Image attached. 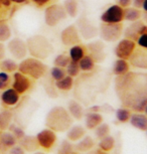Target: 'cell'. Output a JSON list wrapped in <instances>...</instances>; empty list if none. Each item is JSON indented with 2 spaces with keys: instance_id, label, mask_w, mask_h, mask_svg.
Segmentation results:
<instances>
[{
  "instance_id": "6da1fadb",
  "label": "cell",
  "mask_w": 147,
  "mask_h": 154,
  "mask_svg": "<svg viewBox=\"0 0 147 154\" xmlns=\"http://www.w3.org/2000/svg\"><path fill=\"white\" fill-rule=\"evenodd\" d=\"M115 92L123 107L143 112L147 105V74L130 72L115 79Z\"/></svg>"
},
{
  "instance_id": "7a4b0ae2",
  "label": "cell",
  "mask_w": 147,
  "mask_h": 154,
  "mask_svg": "<svg viewBox=\"0 0 147 154\" xmlns=\"http://www.w3.org/2000/svg\"><path fill=\"white\" fill-rule=\"evenodd\" d=\"M73 124V118L64 107L57 106L51 108L45 117V125L54 132H65Z\"/></svg>"
},
{
  "instance_id": "3957f363",
  "label": "cell",
  "mask_w": 147,
  "mask_h": 154,
  "mask_svg": "<svg viewBox=\"0 0 147 154\" xmlns=\"http://www.w3.org/2000/svg\"><path fill=\"white\" fill-rule=\"evenodd\" d=\"M27 51L32 57L45 60L53 53V45L47 37L41 34H35L28 37L26 40Z\"/></svg>"
},
{
  "instance_id": "277c9868",
  "label": "cell",
  "mask_w": 147,
  "mask_h": 154,
  "mask_svg": "<svg viewBox=\"0 0 147 154\" xmlns=\"http://www.w3.org/2000/svg\"><path fill=\"white\" fill-rule=\"evenodd\" d=\"M18 72L33 80H39L47 74V66L41 60L31 57L23 59L18 63Z\"/></svg>"
},
{
  "instance_id": "5b68a950",
  "label": "cell",
  "mask_w": 147,
  "mask_h": 154,
  "mask_svg": "<svg viewBox=\"0 0 147 154\" xmlns=\"http://www.w3.org/2000/svg\"><path fill=\"white\" fill-rule=\"evenodd\" d=\"M123 25L121 23H105L102 22V24L99 27V34L101 38L105 42H114L122 36L123 34Z\"/></svg>"
},
{
  "instance_id": "8992f818",
  "label": "cell",
  "mask_w": 147,
  "mask_h": 154,
  "mask_svg": "<svg viewBox=\"0 0 147 154\" xmlns=\"http://www.w3.org/2000/svg\"><path fill=\"white\" fill-rule=\"evenodd\" d=\"M67 17V12L63 5L51 4L44 10V22L47 26L54 27Z\"/></svg>"
},
{
  "instance_id": "52a82bcc",
  "label": "cell",
  "mask_w": 147,
  "mask_h": 154,
  "mask_svg": "<svg viewBox=\"0 0 147 154\" xmlns=\"http://www.w3.org/2000/svg\"><path fill=\"white\" fill-rule=\"evenodd\" d=\"M76 26L79 30L80 35L84 39H92L99 34V28L94 25L86 16H82L78 20Z\"/></svg>"
},
{
  "instance_id": "ba28073f",
  "label": "cell",
  "mask_w": 147,
  "mask_h": 154,
  "mask_svg": "<svg viewBox=\"0 0 147 154\" xmlns=\"http://www.w3.org/2000/svg\"><path fill=\"white\" fill-rule=\"evenodd\" d=\"M135 49H136V42L125 37V38L121 39L115 46L114 54L118 59L128 60Z\"/></svg>"
},
{
  "instance_id": "9c48e42d",
  "label": "cell",
  "mask_w": 147,
  "mask_h": 154,
  "mask_svg": "<svg viewBox=\"0 0 147 154\" xmlns=\"http://www.w3.org/2000/svg\"><path fill=\"white\" fill-rule=\"evenodd\" d=\"M100 19L105 23H121L124 20V8L119 4L111 5L102 13Z\"/></svg>"
},
{
  "instance_id": "30bf717a",
  "label": "cell",
  "mask_w": 147,
  "mask_h": 154,
  "mask_svg": "<svg viewBox=\"0 0 147 154\" xmlns=\"http://www.w3.org/2000/svg\"><path fill=\"white\" fill-rule=\"evenodd\" d=\"M7 49L15 60H23L27 54V45L26 42L23 39L14 37L7 43Z\"/></svg>"
},
{
  "instance_id": "8fae6325",
  "label": "cell",
  "mask_w": 147,
  "mask_h": 154,
  "mask_svg": "<svg viewBox=\"0 0 147 154\" xmlns=\"http://www.w3.org/2000/svg\"><path fill=\"white\" fill-rule=\"evenodd\" d=\"M60 40L63 45L67 46H73L81 43V35L77 26L75 24L69 25L60 32Z\"/></svg>"
},
{
  "instance_id": "7c38bea8",
  "label": "cell",
  "mask_w": 147,
  "mask_h": 154,
  "mask_svg": "<svg viewBox=\"0 0 147 154\" xmlns=\"http://www.w3.org/2000/svg\"><path fill=\"white\" fill-rule=\"evenodd\" d=\"M37 142L39 144V147L44 148L45 150H50L57 142V135L54 130L47 128L41 130L36 135Z\"/></svg>"
},
{
  "instance_id": "4fadbf2b",
  "label": "cell",
  "mask_w": 147,
  "mask_h": 154,
  "mask_svg": "<svg viewBox=\"0 0 147 154\" xmlns=\"http://www.w3.org/2000/svg\"><path fill=\"white\" fill-rule=\"evenodd\" d=\"M31 87V81L29 77L23 75L20 72H15L13 74V82L12 88L18 93L19 95H22L26 93Z\"/></svg>"
},
{
  "instance_id": "5bb4252c",
  "label": "cell",
  "mask_w": 147,
  "mask_h": 154,
  "mask_svg": "<svg viewBox=\"0 0 147 154\" xmlns=\"http://www.w3.org/2000/svg\"><path fill=\"white\" fill-rule=\"evenodd\" d=\"M129 62L135 69H147V49L142 48L135 49L129 59Z\"/></svg>"
},
{
  "instance_id": "9a60e30c",
  "label": "cell",
  "mask_w": 147,
  "mask_h": 154,
  "mask_svg": "<svg viewBox=\"0 0 147 154\" xmlns=\"http://www.w3.org/2000/svg\"><path fill=\"white\" fill-rule=\"evenodd\" d=\"M89 54L93 57V60H95V63H102L106 57V54H105V45L100 42V40H97V42H93L88 43L87 45Z\"/></svg>"
},
{
  "instance_id": "2e32d148",
  "label": "cell",
  "mask_w": 147,
  "mask_h": 154,
  "mask_svg": "<svg viewBox=\"0 0 147 154\" xmlns=\"http://www.w3.org/2000/svg\"><path fill=\"white\" fill-rule=\"evenodd\" d=\"M145 23L144 21H141V20H137V21L132 22L131 24H129L127 27L125 28L124 31V36L126 38L132 39L134 42H136L141 34L143 33L144 27H145Z\"/></svg>"
},
{
  "instance_id": "e0dca14e",
  "label": "cell",
  "mask_w": 147,
  "mask_h": 154,
  "mask_svg": "<svg viewBox=\"0 0 147 154\" xmlns=\"http://www.w3.org/2000/svg\"><path fill=\"white\" fill-rule=\"evenodd\" d=\"M17 139L7 130H0V152L6 153L11 147L16 145Z\"/></svg>"
},
{
  "instance_id": "ac0fdd59",
  "label": "cell",
  "mask_w": 147,
  "mask_h": 154,
  "mask_svg": "<svg viewBox=\"0 0 147 154\" xmlns=\"http://www.w3.org/2000/svg\"><path fill=\"white\" fill-rule=\"evenodd\" d=\"M0 99H1V102L3 105L7 107H12L15 106L19 102L20 95L13 88H7L2 92Z\"/></svg>"
},
{
  "instance_id": "d6986e66",
  "label": "cell",
  "mask_w": 147,
  "mask_h": 154,
  "mask_svg": "<svg viewBox=\"0 0 147 154\" xmlns=\"http://www.w3.org/2000/svg\"><path fill=\"white\" fill-rule=\"evenodd\" d=\"M130 124L136 129L146 131L147 130V116L143 114L142 112H135L134 114H131L130 117Z\"/></svg>"
},
{
  "instance_id": "ffe728a7",
  "label": "cell",
  "mask_w": 147,
  "mask_h": 154,
  "mask_svg": "<svg viewBox=\"0 0 147 154\" xmlns=\"http://www.w3.org/2000/svg\"><path fill=\"white\" fill-rule=\"evenodd\" d=\"M85 123L86 127L88 129H95L97 128L101 123H103V117L100 113L98 112H89L86 114L85 117Z\"/></svg>"
},
{
  "instance_id": "44dd1931",
  "label": "cell",
  "mask_w": 147,
  "mask_h": 154,
  "mask_svg": "<svg viewBox=\"0 0 147 154\" xmlns=\"http://www.w3.org/2000/svg\"><path fill=\"white\" fill-rule=\"evenodd\" d=\"M19 145L25 151H28V152H32V151H35L39 148V144L37 142L36 136L25 135L23 138L19 140Z\"/></svg>"
},
{
  "instance_id": "7402d4cb",
  "label": "cell",
  "mask_w": 147,
  "mask_h": 154,
  "mask_svg": "<svg viewBox=\"0 0 147 154\" xmlns=\"http://www.w3.org/2000/svg\"><path fill=\"white\" fill-rule=\"evenodd\" d=\"M85 134H86L85 128L80 126V125H76V126H71L69 128L67 137L68 140H70L71 142H78L85 136Z\"/></svg>"
},
{
  "instance_id": "603a6c76",
  "label": "cell",
  "mask_w": 147,
  "mask_h": 154,
  "mask_svg": "<svg viewBox=\"0 0 147 154\" xmlns=\"http://www.w3.org/2000/svg\"><path fill=\"white\" fill-rule=\"evenodd\" d=\"M129 69H130V65H129L128 60L122 59H118L115 60L113 66H112V72L116 77L127 74Z\"/></svg>"
},
{
  "instance_id": "cb8c5ba5",
  "label": "cell",
  "mask_w": 147,
  "mask_h": 154,
  "mask_svg": "<svg viewBox=\"0 0 147 154\" xmlns=\"http://www.w3.org/2000/svg\"><path fill=\"white\" fill-rule=\"evenodd\" d=\"M68 112L70 113L72 118L76 119V120H81L84 116V109L80 103L77 101L72 100L70 101L68 105Z\"/></svg>"
},
{
  "instance_id": "d4e9b609",
  "label": "cell",
  "mask_w": 147,
  "mask_h": 154,
  "mask_svg": "<svg viewBox=\"0 0 147 154\" xmlns=\"http://www.w3.org/2000/svg\"><path fill=\"white\" fill-rule=\"evenodd\" d=\"M13 114L10 110H2L0 111V130L4 131L9 128L12 123Z\"/></svg>"
},
{
  "instance_id": "484cf974",
  "label": "cell",
  "mask_w": 147,
  "mask_h": 154,
  "mask_svg": "<svg viewBox=\"0 0 147 154\" xmlns=\"http://www.w3.org/2000/svg\"><path fill=\"white\" fill-rule=\"evenodd\" d=\"M95 141L91 136H84L80 141H78L76 145V149L81 152H87L94 147Z\"/></svg>"
},
{
  "instance_id": "4316f807",
  "label": "cell",
  "mask_w": 147,
  "mask_h": 154,
  "mask_svg": "<svg viewBox=\"0 0 147 154\" xmlns=\"http://www.w3.org/2000/svg\"><path fill=\"white\" fill-rule=\"evenodd\" d=\"M86 54V48L81 45H73L70 49V57L71 60L73 62H77L79 63L80 60Z\"/></svg>"
},
{
  "instance_id": "83f0119b",
  "label": "cell",
  "mask_w": 147,
  "mask_h": 154,
  "mask_svg": "<svg viewBox=\"0 0 147 154\" xmlns=\"http://www.w3.org/2000/svg\"><path fill=\"white\" fill-rule=\"evenodd\" d=\"M141 16H142V12L138 8L127 7L126 9H124V19L127 20V21H137V20H140Z\"/></svg>"
},
{
  "instance_id": "f1b7e54d",
  "label": "cell",
  "mask_w": 147,
  "mask_h": 154,
  "mask_svg": "<svg viewBox=\"0 0 147 154\" xmlns=\"http://www.w3.org/2000/svg\"><path fill=\"white\" fill-rule=\"evenodd\" d=\"M54 86L57 87V89L60 90V91H70L74 86V78L67 75L63 79L56 81Z\"/></svg>"
},
{
  "instance_id": "f546056e",
  "label": "cell",
  "mask_w": 147,
  "mask_h": 154,
  "mask_svg": "<svg viewBox=\"0 0 147 154\" xmlns=\"http://www.w3.org/2000/svg\"><path fill=\"white\" fill-rule=\"evenodd\" d=\"M64 6L67 15L71 17H76L78 15V11H79V4H78L77 0H65Z\"/></svg>"
},
{
  "instance_id": "4dcf8cb0",
  "label": "cell",
  "mask_w": 147,
  "mask_h": 154,
  "mask_svg": "<svg viewBox=\"0 0 147 154\" xmlns=\"http://www.w3.org/2000/svg\"><path fill=\"white\" fill-rule=\"evenodd\" d=\"M95 60L90 54H85L79 62V66L83 72H91L95 68Z\"/></svg>"
},
{
  "instance_id": "1f68e13d",
  "label": "cell",
  "mask_w": 147,
  "mask_h": 154,
  "mask_svg": "<svg viewBox=\"0 0 147 154\" xmlns=\"http://www.w3.org/2000/svg\"><path fill=\"white\" fill-rule=\"evenodd\" d=\"M0 68L3 72H15L18 69V63L11 59H3L0 63Z\"/></svg>"
},
{
  "instance_id": "d6a6232c",
  "label": "cell",
  "mask_w": 147,
  "mask_h": 154,
  "mask_svg": "<svg viewBox=\"0 0 147 154\" xmlns=\"http://www.w3.org/2000/svg\"><path fill=\"white\" fill-rule=\"evenodd\" d=\"M114 146H115V139L111 135H107L105 137H103L102 139H100L99 147L101 150L109 152V151L113 149Z\"/></svg>"
},
{
  "instance_id": "836d02e7",
  "label": "cell",
  "mask_w": 147,
  "mask_h": 154,
  "mask_svg": "<svg viewBox=\"0 0 147 154\" xmlns=\"http://www.w3.org/2000/svg\"><path fill=\"white\" fill-rule=\"evenodd\" d=\"M11 37V29L5 20H0V42H7Z\"/></svg>"
},
{
  "instance_id": "e575fe53",
  "label": "cell",
  "mask_w": 147,
  "mask_h": 154,
  "mask_svg": "<svg viewBox=\"0 0 147 154\" xmlns=\"http://www.w3.org/2000/svg\"><path fill=\"white\" fill-rule=\"evenodd\" d=\"M130 117H131V110L128 108L122 107V108H119L116 111V118L120 123H126V122H128L130 120Z\"/></svg>"
},
{
  "instance_id": "d590c367",
  "label": "cell",
  "mask_w": 147,
  "mask_h": 154,
  "mask_svg": "<svg viewBox=\"0 0 147 154\" xmlns=\"http://www.w3.org/2000/svg\"><path fill=\"white\" fill-rule=\"evenodd\" d=\"M8 131H9L11 134H12L14 137L17 139V141H19L20 139H22L25 136L24 130L22 129L21 127H19L18 125H16V124L11 123L9 128H8Z\"/></svg>"
},
{
  "instance_id": "8d00e7d4",
  "label": "cell",
  "mask_w": 147,
  "mask_h": 154,
  "mask_svg": "<svg viewBox=\"0 0 147 154\" xmlns=\"http://www.w3.org/2000/svg\"><path fill=\"white\" fill-rule=\"evenodd\" d=\"M81 72V69L79 66V63L77 62H73V60H71L70 63L66 66V72H67L68 75H71V77H77V75H79Z\"/></svg>"
},
{
  "instance_id": "74e56055",
  "label": "cell",
  "mask_w": 147,
  "mask_h": 154,
  "mask_svg": "<svg viewBox=\"0 0 147 154\" xmlns=\"http://www.w3.org/2000/svg\"><path fill=\"white\" fill-rule=\"evenodd\" d=\"M71 62L70 57L67 56V54H57V56L54 57V63L56 66H60V68H66Z\"/></svg>"
},
{
  "instance_id": "f35d334b",
  "label": "cell",
  "mask_w": 147,
  "mask_h": 154,
  "mask_svg": "<svg viewBox=\"0 0 147 154\" xmlns=\"http://www.w3.org/2000/svg\"><path fill=\"white\" fill-rule=\"evenodd\" d=\"M109 132H110V127L106 123H101L97 128H95V134L99 139L109 135Z\"/></svg>"
},
{
  "instance_id": "ab89813d",
  "label": "cell",
  "mask_w": 147,
  "mask_h": 154,
  "mask_svg": "<svg viewBox=\"0 0 147 154\" xmlns=\"http://www.w3.org/2000/svg\"><path fill=\"white\" fill-rule=\"evenodd\" d=\"M74 150V145L70 140H64L57 150V154H72Z\"/></svg>"
},
{
  "instance_id": "60d3db41",
  "label": "cell",
  "mask_w": 147,
  "mask_h": 154,
  "mask_svg": "<svg viewBox=\"0 0 147 154\" xmlns=\"http://www.w3.org/2000/svg\"><path fill=\"white\" fill-rule=\"evenodd\" d=\"M11 84V78L8 72H0V90L4 91L7 89Z\"/></svg>"
},
{
  "instance_id": "b9f144b4",
  "label": "cell",
  "mask_w": 147,
  "mask_h": 154,
  "mask_svg": "<svg viewBox=\"0 0 147 154\" xmlns=\"http://www.w3.org/2000/svg\"><path fill=\"white\" fill-rule=\"evenodd\" d=\"M51 75L54 81H59L60 79H63L65 75H67V72H66V69L64 68H60V66H54L51 69Z\"/></svg>"
},
{
  "instance_id": "7bdbcfd3",
  "label": "cell",
  "mask_w": 147,
  "mask_h": 154,
  "mask_svg": "<svg viewBox=\"0 0 147 154\" xmlns=\"http://www.w3.org/2000/svg\"><path fill=\"white\" fill-rule=\"evenodd\" d=\"M136 45H139V48H145L147 49V34L143 33L138 37V39L136 40Z\"/></svg>"
},
{
  "instance_id": "ee69618b",
  "label": "cell",
  "mask_w": 147,
  "mask_h": 154,
  "mask_svg": "<svg viewBox=\"0 0 147 154\" xmlns=\"http://www.w3.org/2000/svg\"><path fill=\"white\" fill-rule=\"evenodd\" d=\"M8 154H25V150L20 145H14L8 150Z\"/></svg>"
},
{
  "instance_id": "f6af8a7d",
  "label": "cell",
  "mask_w": 147,
  "mask_h": 154,
  "mask_svg": "<svg viewBox=\"0 0 147 154\" xmlns=\"http://www.w3.org/2000/svg\"><path fill=\"white\" fill-rule=\"evenodd\" d=\"M31 1H32L33 3L36 5V6L42 7V6H44V5H47V4L50 3L51 0H31Z\"/></svg>"
},
{
  "instance_id": "bcb514c9",
  "label": "cell",
  "mask_w": 147,
  "mask_h": 154,
  "mask_svg": "<svg viewBox=\"0 0 147 154\" xmlns=\"http://www.w3.org/2000/svg\"><path fill=\"white\" fill-rule=\"evenodd\" d=\"M11 3L12 2L10 0H0V10L1 9H6V8H9L11 6Z\"/></svg>"
},
{
  "instance_id": "7dc6e473",
  "label": "cell",
  "mask_w": 147,
  "mask_h": 154,
  "mask_svg": "<svg viewBox=\"0 0 147 154\" xmlns=\"http://www.w3.org/2000/svg\"><path fill=\"white\" fill-rule=\"evenodd\" d=\"M118 3H119L121 7H123L125 9V8L129 7L132 4V0H118Z\"/></svg>"
},
{
  "instance_id": "c3c4849f",
  "label": "cell",
  "mask_w": 147,
  "mask_h": 154,
  "mask_svg": "<svg viewBox=\"0 0 147 154\" xmlns=\"http://www.w3.org/2000/svg\"><path fill=\"white\" fill-rule=\"evenodd\" d=\"M143 2H144V0H132V4H133V7L138 8V9L142 8Z\"/></svg>"
},
{
  "instance_id": "681fc988",
  "label": "cell",
  "mask_w": 147,
  "mask_h": 154,
  "mask_svg": "<svg viewBox=\"0 0 147 154\" xmlns=\"http://www.w3.org/2000/svg\"><path fill=\"white\" fill-rule=\"evenodd\" d=\"M5 53H6V48L3 42H0V60H3L5 57Z\"/></svg>"
},
{
  "instance_id": "f907efd6",
  "label": "cell",
  "mask_w": 147,
  "mask_h": 154,
  "mask_svg": "<svg viewBox=\"0 0 147 154\" xmlns=\"http://www.w3.org/2000/svg\"><path fill=\"white\" fill-rule=\"evenodd\" d=\"M10 1L13 2V3H18V4H20V3H24V2L28 1V0H10Z\"/></svg>"
},
{
  "instance_id": "816d5d0a",
  "label": "cell",
  "mask_w": 147,
  "mask_h": 154,
  "mask_svg": "<svg viewBox=\"0 0 147 154\" xmlns=\"http://www.w3.org/2000/svg\"><path fill=\"white\" fill-rule=\"evenodd\" d=\"M99 110H100V107H98V106H93V107H91V108H90L91 112H98Z\"/></svg>"
},
{
  "instance_id": "f5cc1de1",
  "label": "cell",
  "mask_w": 147,
  "mask_h": 154,
  "mask_svg": "<svg viewBox=\"0 0 147 154\" xmlns=\"http://www.w3.org/2000/svg\"><path fill=\"white\" fill-rule=\"evenodd\" d=\"M142 9L144 10V12H147V0H144L143 5H142Z\"/></svg>"
},
{
  "instance_id": "db71d44e",
  "label": "cell",
  "mask_w": 147,
  "mask_h": 154,
  "mask_svg": "<svg viewBox=\"0 0 147 154\" xmlns=\"http://www.w3.org/2000/svg\"><path fill=\"white\" fill-rule=\"evenodd\" d=\"M95 154H109L107 151H103V150H101V149H99V150H97L96 152H95Z\"/></svg>"
},
{
  "instance_id": "11a10c76",
  "label": "cell",
  "mask_w": 147,
  "mask_h": 154,
  "mask_svg": "<svg viewBox=\"0 0 147 154\" xmlns=\"http://www.w3.org/2000/svg\"><path fill=\"white\" fill-rule=\"evenodd\" d=\"M143 16V19H144V23H147V12H144L142 14Z\"/></svg>"
},
{
  "instance_id": "9f6ffc18",
  "label": "cell",
  "mask_w": 147,
  "mask_h": 154,
  "mask_svg": "<svg viewBox=\"0 0 147 154\" xmlns=\"http://www.w3.org/2000/svg\"><path fill=\"white\" fill-rule=\"evenodd\" d=\"M143 33H146L147 34V24L145 25V27H144V30H143ZM142 33V34H143Z\"/></svg>"
},
{
  "instance_id": "6f0895ef",
  "label": "cell",
  "mask_w": 147,
  "mask_h": 154,
  "mask_svg": "<svg viewBox=\"0 0 147 154\" xmlns=\"http://www.w3.org/2000/svg\"><path fill=\"white\" fill-rule=\"evenodd\" d=\"M143 112H144V114H145V115L147 116V105L145 106V108H144V111H143Z\"/></svg>"
},
{
  "instance_id": "680465c9",
  "label": "cell",
  "mask_w": 147,
  "mask_h": 154,
  "mask_svg": "<svg viewBox=\"0 0 147 154\" xmlns=\"http://www.w3.org/2000/svg\"><path fill=\"white\" fill-rule=\"evenodd\" d=\"M33 154H45L44 152H35V153H33Z\"/></svg>"
},
{
  "instance_id": "91938a15",
  "label": "cell",
  "mask_w": 147,
  "mask_h": 154,
  "mask_svg": "<svg viewBox=\"0 0 147 154\" xmlns=\"http://www.w3.org/2000/svg\"><path fill=\"white\" fill-rule=\"evenodd\" d=\"M0 154H1V152H0Z\"/></svg>"
},
{
  "instance_id": "94428289",
  "label": "cell",
  "mask_w": 147,
  "mask_h": 154,
  "mask_svg": "<svg viewBox=\"0 0 147 154\" xmlns=\"http://www.w3.org/2000/svg\"><path fill=\"white\" fill-rule=\"evenodd\" d=\"M72 154H74V153H72Z\"/></svg>"
},
{
  "instance_id": "6125c7cd",
  "label": "cell",
  "mask_w": 147,
  "mask_h": 154,
  "mask_svg": "<svg viewBox=\"0 0 147 154\" xmlns=\"http://www.w3.org/2000/svg\"><path fill=\"white\" fill-rule=\"evenodd\" d=\"M146 131H147V130H146Z\"/></svg>"
}]
</instances>
